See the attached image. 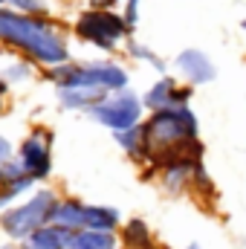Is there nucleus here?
Here are the masks:
<instances>
[{
    "instance_id": "f257e3e1",
    "label": "nucleus",
    "mask_w": 246,
    "mask_h": 249,
    "mask_svg": "<svg viewBox=\"0 0 246 249\" xmlns=\"http://www.w3.org/2000/svg\"><path fill=\"white\" fill-rule=\"evenodd\" d=\"M0 47L41 70L72 61L67 32L55 18H32L9 6H0Z\"/></svg>"
},
{
    "instance_id": "f03ea898",
    "label": "nucleus",
    "mask_w": 246,
    "mask_h": 249,
    "mask_svg": "<svg viewBox=\"0 0 246 249\" xmlns=\"http://www.w3.org/2000/svg\"><path fill=\"white\" fill-rule=\"evenodd\" d=\"M142 124H145V136H148L151 174L177 157H203L200 119L191 110V105H177V107L148 113Z\"/></svg>"
},
{
    "instance_id": "7ed1b4c3",
    "label": "nucleus",
    "mask_w": 246,
    "mask_h": 249,
    "mask_svg": "<svg viewBox=\"0 0 246 249\" xmlns=\"http://www.w3.org/2000/svg\"><path fill=\"white\" fill-rule=\"evenodd\" d=\"M44 81H50L55 90L61 87H102L107 93H119L130 87L127 67L113 58H93V61H67L58 67L41 70Z\"/></svg>"
},
{
    "instance_id": "20e7f679",
    "label": "nucleus",
    "mask_w": 246,
    "mask_h": 249,
    "mask_svg": "<svg viewBox=\"0 0 246 249\" xmlns=\"http://www.w3.org/2000/svg\"><path fill=\"white\" fill-rule=\"evenodd\" d=\"M72 35H75L81 44H87V47H93V50L110 55V53H116L119 47H124V41L130 38V29H127V23H124L122 12L87 6V9H81V12L75 15V20H72Z\"/></svg>"
},
{
    "instance_id": "39448f33",
    "label": "nucleus",
    "mask_w": 246,
    "mask_h": 249,
    "mask_svg": "<svg viewBox=\"0 0 246 249\" xmlns=\"http://www.w3.org/2000/svg\"><path fill=\"white\" fill-rule=\"evenodd\" d=\"M61 197L53 188H38L32 191L23 203L9 206L0 214V229L12 238V241H26L32 232H38L41 226H47L53 220V209Z\"/></svg>"
},
{
    "instance_id": "423d86ee",
    "label": "nucleus",
    "mask_w": 246,
    "mask_h": 249,
    "mask_svg": "<svg viewBox=\"0 0 246 249\" xmlns=\"http://www.w3.org/2000/svg\"><path fill=\"white\" fill-rule=\"evenodd\" d=\"M90 119L107 130H127L133 124L145 122V105H142V96L136 90H119V93H110L107 99H102L90 113Z\"/></svg>"
},
{
    "instance_id": "0eeeda50",
    "label": "nucleus",
    "mask_w": 246,
    "mask_h": 249,
    "mask_svg": "<svg viewBox=\"0 0 246 249\" xmlns=\"http://www.w3.org/2000/svg\"><path fill=\"white\" fill-rule=\"evenodd\" d=\"M53 148H55L53 130L38 124V127H32L20 139L18 151H15V160L20 162V168H23L26 177H32L35 183H44L53 174Z\"/></svg>"
},
{
    "instance_id": "6e6552de",
    "label": "nucleus",
    "mask_w": 246,
    "mask_h": 249,
    "mask_svg": "<svg viewBox=\"0 0 246 249\" xmlns=\"http://www.w3.org/2000/svg\"><path fill=\"white\" fill-rule=\"evenodd\" d=\"M194 99V87L180 84L174 75H159L145 93H142V105L148 113L165 110V107H177V105H191Z\"/></svg>"
},
{
    "instance_id": "1a4fd4ad",
    "label": "nucleus",
    "mask_w": 246,
    "mask_h": 249,
    "mask_svg": "<svg viewBox=\"0 0 246 249\" xmlns=\"http://www.w3.org/2000/svg\"><path fill=\"white\" fill-rule=\"evenodd\" d=\"M174 72L183 78L185 84H191L194 90L203 87V84H211L217 78V67L211 61V55L206 50H197V47H185L183 53L174 55Z\"/></svg>"
},
{
    "instance_id": "9d476101",
    "label": "nucleus",
    "mask_w": 246,
    "mask_h": 249,
    "mask_svg": "<svg viewBox=\"0 0 246 249\" xmlns=\"http://www.w3.org/2000/svg\"><path fill=\"white\" fill-rule=\"evenodd\" d=\"M203 162V157H177L165 165H159L154 174L159 177V186L165 188L168 194H183L185 188H191V177L194 168Z\"/></svg>"
},
{
    "instance_id": "9b49d317",
    "label": "nucleus",
    "mask_w": 246,
    "mask_h": 249,
    "mask_svg": "<svg viewBox=\"0 0 246 249\" xmlns=\"http://www.w3.org/2000/svg\"><path fill=\"white\" fill-rule=\"evenodd\" d=\"M58 96V105L64 110H75V113H90L102 99H107L110 93L102 90V87H61L55 90Z\"/></svg>"
},
{
    "instance_id": "f8f14e48",
    "label": "nucleus",
    "mask_w": 246,
    "mask_h": 249,
    "mask_svg": "<svg viewBox=\"0 0 246 249\" xmlns=\"http://www.w3.org/2000/svg\"><path fill=\"white\" fill-rule=\"evenodd\" d=\"M116 145L127 154V160H133L136 165H148V136H145V124H133L127 130L113 133Z\"/></svg>"
},
{
    "instance_id": "ddd939ff",
    "label": "nucleus",
    "mask_w": 246,
    "mask_h": 249,
    "mask_svg": "<svg viewBox=\"0 0 246 249\" xmlns=\"http://www.w3.org/2000/svg\"><path fill=\"white\" fill-rule=\"evenodd\" d=\"M84 209H87V203H81L75 197H61L55 203V209H53V220L50 223H55V226H61V229L75 235V232L84 229Z\"/></svg>"
},
{
    "instance_id": "4468645a",
    "label": "nucleus",
    "mask_w": 246,
    "mask_h": 249,
    "mask_svg": "<svg viewBox=\"0 0 246 249\" xmlns=\"http://www.w3.org/2000/svg\"><path fill=\"white\" fill-rule=\"evenodd\" d=\"M70 241H72V232H67L55 223H47L38 232H32L20 249H70Z\"/></svg>"
},
{
    "instance_id": "2eb2a0df",
    "label": "nucleus",
    "mask_w": 246,
    "mask_h": 249,
    "mask_svg": "<svg viewBox=\"0 0 246 249\" xmlns=\"http://www.w3.org/2000/svg\"><path fill=\"white\" fill-rule=\"evenodd\" d=\"M122 223V214L119 209L113 206H90L84 209V229H93V232H116Z\"/></svg>"
},
{
    "instance_id": "dca6fc26",
    "label": "nucleus",
    "mask_w": 246,
    "mask_h": 249,
    "mask_svg": "<svg viewBox=\"0 0 246 249\" xmlns=\"http://www.w3.org/2000/svg\"><path fill=\"white\" fill-rule=\"evenodd\" d=\"M124 53H127V58L130 61H136V64H148L157 75H168V61L165 58H159L148 44H142V41H136L133 35L124 41Z\"/></svg>"
},
{
    "instance_id": "f3484780",
    "label": "nucleus",
    "mask_w": 246,
    "mask_h": 249,
    "mask_svg": "<svg viewBox=\"0 0 246 249\" xmlns=\"http://www.w3.org/2000/svg\"><path fill=\"white\" fill-rule=\"evenodd\" d=\"M122 241H124V247L127 249H154V235H151L148 223L139 220V217H133V220L124 223Z\"/></svg>"
},
{
    "instance_id": "a211bd4d",
    "label": "nucleus",
    "mask_w": 246,
    "mask_h": 249,
    "mask_svg": "<svg viewBox=\"0 0 246 249\" xmlns=\"http://www.w3.org/2000/svg\"><path fill=\"white\" fill-rule=\"evenodd\" d=\"M70 249H116V235L113 232H93V229H81L72 235Z\"/></svg>"
},
{
    "instance_id": "6ab92c4d",
    "label": "nucleus",
    "mask_w": 246,
    "mask_h": 249,
    "mask_svg": "<svg viewBox=\"0 0 246 249\" xmlns=\"http://www.w3.org/2000/svg\"><path fill=\"white\" fill-rule=\"evenodd\" d=\"M0 75L12 84V87H18V84H26V81H32V75H35V64L29 61V58H9V61L3 64V70H0Z\"/></svg>"
},
{
    "instance_id": "aec40b11",
    "label": "nucleus",
    "mask_w": 246,
    "mask_h": 249,
    "mask_svg": "<svg viewBox=\"0 0 246 249\" xmlns=\"http://www.w3.org/2000/svg\"><path fill=\"white\" fill-rule=\"evenodd\" d=\"M32 188H35V180L26 177V174H23V177H15V180H9V183H0V209L6 212L20 194H29Z\"/></svg>"
},
{
    "instance_id": "412c9836",
    "label": "nucleus",
    "mask_w": 246,
    "mask_h": 249,
    "mask_svg": "<svg viewBox=\"0 0 246 249\" xmlns=\"http://www.w3.org/2000/svg\"><path fill=\"white\" fill-rule=\"evenodd\" d=\"M0 6H9L20 15L32 18H53V3L50 0H0Z\"/></svg>"
},
{
    "instance_id": "4be33fe9",
    "label": "nucleus",
    "mask_w": 246,
    "mask_h": 249,
    "mask_svg": "<svg viewBox=\"0 0 246 249\" xmlns=\"http://www.w3.org/2000/svg\"><path fill=\"white\" fill-rule=\"evenodd\" d=\"M122 18L127 23V29L133 32L139 26V18H142V0H124L122 3Z\"/></svg>"
},
{
    "instance_id": "5701e85b",
    "label": "nucleus",
    "mask_w": 246,
    "mask_h": 249,
    "mask_svg": "<svg viewBox=\"0 0 246 249\" xmlns=\"http://www.w3.org/2000/svg\"><path fill=\"white\" fill-rule=\"evenodd\" d=\"M191 188L203 191L206 197H211V194H214V186H211V177H209V171H206V165H203V162H200V165L194 168V177H191Z\"/></svg>"
},
{
    "instance_id": "b1692460",
    "label": "nucleus",
    "mask_w": 246,
    "mask_h": 249,
    "mask_svg": "<svg viewBox=\"0 0 246 249\" xmlns=\"http://www.w3.org/2000/svg\"><path fill=\"white\" fill-rule=\"evenodd\" d=\"M15 151H18V148L12 145V139L0 133V165H6V162H12V160H15Z\"/></svg>"
},
{
    "instance_id": "393cba45",
    "label": "nucleus",
    "mask_w": 246,
    "mask_h": 249,
    "mask_svg": "<svg viewBox=\"0 0 246 249\" xmlns=\"http://www.w3.org/2000/svg\"><path fill=\"white\" fill-rule=\"evenodd\" d=\"M122 3L124 0H90V6H96V9H116Z\"/></svg>"
},
{
    "instance_id": "a878e982",
    "label": "nucleus",
    "mask_w": 246,
    "mask_h": 249,
    "mask_svg": "<svg viewBox=\"0 0 246 249\" xmlns=\"http://www.w3.org/2000/svg\"><path fill=\"white\" fill-rule=\"evenodd\" d=\"M9 90H12V84L0 75V99H6V96H9Z\"/></svg>"
},
{
    "instance_id": "bb28decb",
    "label": "nucleus",
    "mask_w": 246,
    "mask_h": 249,
    "mask_svg": "<svg viewBox=\"0 0 246 249\" xmlns=\"http://www.w3.org/2000/svg\"><path fill=\"white\" fill-rule=\"evenodd\" d=\"M185 249H203V247H200V244H188Z\"/></svg>"
},
{
    "instance_id": "cd10ccee",
    "label": "nucleus",
    "mask_w": 246,
    "mask_h": 249,
    "mask_svg": "<svg viewBox=\"0 0 246 249\" xmlns=\"http://www.w3.org/2000/svg\"><path fill=\"white\" fill-rule=\"evenodd\" d=\"M3 107H6V99H0V116H3Z\"/></svg>"
},
{
    "instance_id": "c85d7f7f",
    "label": "nucleus",
    "mask_w": 246,
    "mask_h": 249,
    "mask_svg": "<svg viewBox=\"0 0 246 249\" xmlns=\"http://www.w3.org/2000/svg\"><path fill=\"white\" fill-rule=\"evenodd\" d=\"M0 249H20V247H15V244H6V247H0Z\"/></svg>"
},
{
    "instance_id": "c756f323",
    "label": "nucleus",
    "mask_w": 246,
    "mask_h": 249,
    "mask_svg": "<svg viewBox=\"0 0 246 249\" xmlns=\"http://www.w3.org/2000/svg\"><path fill=\"white\" fill-rule=\"evenodd\" d=\"M241 29H244V32H246V18H244V20H241Z\"/></svg>"
}]
</instances>
